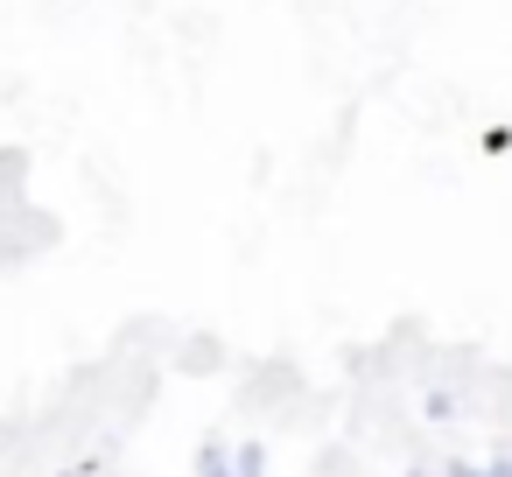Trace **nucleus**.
Returning <instances> with one entry per match:
<instances>
[{
  "label": "nucleus",
  "instance_id": "nucleus-1",
  "mask_svg": "<svg viewBox=\"0 0 512 477\" xmlns=\"http://www.w3.org/2000/svg\"><path fill=\"white\" fill-rule=\"evenodd\" d=\"M22 169H29V162H22V155H0V190H8V183H15V176H22Z\"/></svg>",
  "mask_w": 512,
  "mask_h": 477
},
{
  "label": "nucleus",
  "instance_id": "nucleus-2",
  "mask_svg": "<svg viewBox=\"0 0 512 477\" xmlns=\"http://www.w3.org/2000/svg\"><path fill=\"white\" fill-rule=\"evenodd\" d=\"M204 477H232V470H225V456H218V449H204Z\"/></svg>",
  "mask_w": 512,
  "mask_h": 477
},
{
  "label": "nucleus",
  "instance_id": "nucleus-3",
  "mask_svg": "<svg viewBox=\"0 0 512 477\" xmlns=\"http://www.w3.org/2000/svg\"><path fill=\"white\" fill-rule=\"evenodd\" d=\"M442 477H484V470H470V463H449V470H442Z\"/></svg>",
  "mask_w": 512,
  "mask_h": 477
}]
</instances>
